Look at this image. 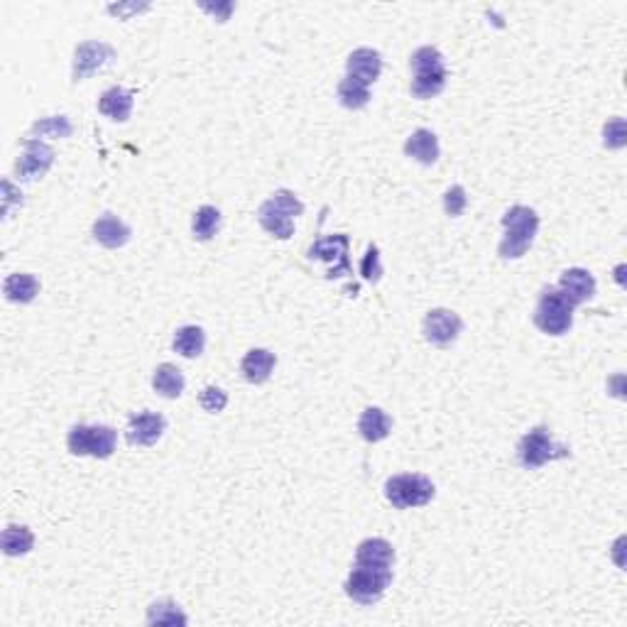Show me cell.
I'll list each match as a JSON object with an SVG mask.
<instances>
[{"instance_id":"32","label":"cell","mask_w":627,"mask_h":627,"mask_svg":"<svg viewBox=\"0 0 627 627\" xmlns=\"http://www.w3.org/2000/svg\"><path fill=\"white\" fill-rule=\"evenodd\" d=\"M468 206V196H465V189L461 184H454L448 192L444 194V211L446 216H461Z\"/></svg>"},{"instance_id":"28","label":"cell","mask_w":627,"mask_h":627,"mask_svg":"<svg viewBox=\"0 0 627 627\" xmlns=\"http://www.w3.org/2000/svg\"><path fill=\"white\" fill-rule=\"evenodd\" d=\"M147 623L150 625H187V615L172 600H160V603H152L147 610Z\"/></svg>"},{"instance_id":"10","label":"cell","mask_w":627,"mask_h":627,"mask_svg":"<svg viewBox=\"0 0 627 627\" xmlns=\"http://www.w3.org/2000/svg\"><path fill=\"white\" fill-rule=\"evenodd\" d=\"M167 422L163 415L157 412H140V415L131 417L128 429H125V439L132 446H152L163 439Z\"/></svg>"},{"instance_id":"9","label":"cell","mask_w":627,"mask_h":627,"mask_svg":"<svg viewBox=\"0 0 627 627\" xmlns=\"http://www.w3.org/2000/svg\"><path fill=\"white\" fill-rule=\"evenodd\" d=\"M115 50L106 42H83L74 52V82H83L99 69H103L108 61H113Z\"/></svg>"},{"instance_id":"8","label":"cell","mask_w":627,"mask_h":627,"mask_svg":"<svg viewBox=\"0 0 627 627\" xmlns=\"http://www.w3.org/2000/svg\"><path fill=\"white\" fill-rule=\"evenodd\" d=\"M464 331V321L461 316L451 309H432L425 319V336L426 341L439 348L451 345Z\"/></svg>"},{"instance_id":"24","label":"cell","mask_w":627,"mask_h":627,"mask_svg":"<svg viewBox=\"0 0 627 627\" xmlns=\"http://www.w3.org/2000/svg\"><path fill=\"white\" fill-rule=\"evenodd\" d=\"M35 546V535L30 527L25 525H8L3 532V552L8 557H22Z\"/></svg>"},{"instance_id":"22","label":"cell","mask_w":627,"mask_h":627,"mask_svg":"<svg viewBox=\"0 0 627 627\" xmlns=\"http://www.w3.org/2000/svg\"><path fill=\"white\" fill-rule=\"evenodd\" d=\"M3 292L8 297V302L30 304L32 299L40 294V282H37V277L30 273H15L5 280Z\"/></svg>"},{"instance_id":"26","label":"cell","mask_w":627,"mask_h":627,"mask_svg":"<svg viewBox=\"0 0 627 627\" xmlns=\"http://www.w3.org/2000/svg\"><path fill=\"white\" fill-rule=\"evenodd\" d=\"M218 226H221V211L216 206H202L194 213L192 231L196 241H211L218 233Z\"/></svg>"},{"instance_id":"7","label":"cell","mask_w":627,"mask_h":627,"mask_svg":"<svg viewBox=\"0 0 627 627\" xmlns=\"http://www.w3.org/2000/svg\"><path fill=\"white\" fill-rule=\"evenodd\" d=\"M567 446L557 444V441L549 436V432H546L544 426L532 429V432L525 434V439L520 441V446H517V458H520V464L525 465V468H529V471H535V468L549 464V461L567 458Z\"/></svg>"},{"instance_id":"11","label":"cell","mask_w":627,"mask_h":627,"mask_svg":"<svg viewBox=\"0 0 627 627\" xmlns=\"http://www.w3.org/2000/svg\"><path fill=\"white\" fill-rule=\"evenodd\" d=\"M54 163V150L47 142L42 140H28L25 142V152L15 164V172L22 179H37L47 172Z\"/></svg>"},{"instance_id":"3","label":"cell","mask_w":627,"mask_h":627,"mask_svg":"<svg viewBox=\"0 0 627 627\" xmlns=\"http://www.w3.org/2000/svg\"><path fill=\"white\" fill-rule=\"evenodd\" d=\"M574 304L568 302L559 287H546L535 312V324L539 331L549 336H564L574 326Z\"/></svg>"},{"instance_id":"30","label":"cell","mask_w":627,"mask_h":627,"mask_svg":"<svg viewBox=\"0 0 627 627\" xmlns=\"http://www.w3.org/2000/svg\"><path fill=\"white\" fill-rule=\"evenodd\" d=\"M71 123L64 118V115H52V118H44V121L35 123L32 128V135H52V138H69L71 135Z\"/></svg>"},{"instance_id":"5","label":"cell","mask_w":627,"mask_h":627,"mask_svg":"<svg viewBox=\"0 0 627 627\" xmlns=\"http://www.w3.org/2000/svg\"><path fill=\"white\" fill-rule=\"evenodd\" d=\"M115 441H118L115 429L106 425H76L71 426L69 436H67V446H69L71 454L93 456V458H111L113 451H115Z\"/></svg>"},{"instance_id":"29","label":"cell","mask_w":627,"mask_h":627,"mask_svg":"<svg viewBox=\"0 0 627 627\" xmlns=\"http://www.w3.org/2000/svg\"><path fill=\"white\" fill-rule=\"evenodd\" d=\"M446 86V74H415L412 79V96L419 101L426 99H434L439 93L444 91Z\"/></svg>"},{"instance_id":"27","label":"cell","mask_w":627,"mask_h":627,"mask_svg":"<svg viewBox=\"0 0 627 627\" xmlns=\"http://www.w3.org/2000/svg\"><path fill=\"white\" fill-rule=\"evenodd\" d=\"M409 67L415 74H446L444 54L436 47H419L409 60Z\"/></svg>"},{"instance_id":"33","label":"cell","mask_w":627,"mask_h":627,"mask_svg":"<svg viewBox=\"0 0 627 627\" xmlns=\"http://www.w3.org/2000/svg\"><path fill=\"white\" fill-rule=\"evenodd\" d=\"M361 274H363V280H368V282H377L380 280V274H383V265H380V250L375 248V245H370L368 250H365L363 255V263H361Z\"/></svg>"},{"instance_id":"14","label":"cell","mask_w":627,"mask_h":627,"mask_svg":"<svg viewBox=\"0 0 627 627\" xmlns=\"http://www.w3.org/2000/svg\"><path fill=\"white\" fill-rule=\"evenodd\" d=\"M559 292L564 294L574 306H578V304L588 302V299L596 294V277L588 273V270L571 267V270H567V273L561 274Z\"/></svg>"},{"instance_id":"6","label":"cell","mask_w":627,"mask_h":627,"mask_svg":"<svg viewBox=\"0 0 627 627\" xmlns=\"http://www.w3.org/2000/svg\"><path fill=\"white\" fill-rule=\"evenodd\" d=\"M385 496L397 510L422 507L426 503H432L434 483L426 476H419V473H402V476H393L385 483Z\"/></svg>"},{"instance_id":"31","label":"cell","mask_w":627,"mask_h":627,"mask_svg":"<svg viewBox=\"0 0 627 627\" xmlns=\"http://www.w3.org/2000/svg\"><path fill=\"white\" fill-rule=\"evenodd\" d=\"M625 121H623V118H613V121L603 128V145L610 147V150H620V147H625Z\"/></svg>"},{"instance_id":"21","label":"cell","mask_w":627,"mask_h":627,"mask_svg":"<svg viewBox=\"0 0 627 627\" xmlns=\"http://www.w3.org/2000/svg\"><path fill=\"white\" fill-rule=\"evenodd\" d=\"M99 111L103 115H108L111 121L125 123L132 113V93L128 89H123V86H113L101 96Z\"/></svg>"},{"instance_id":"12","label":"cell","mask_w":627,"mask_h":627,"mask_svg":"<svg viewBox=\"0 0 627 627\" xmlns=\"http://www.w3.org/2000/svg\"><path fill=\"white\" fill-rule=\"evenodd\" d=\"M309 258H312V260L316 258V260L338 263L336 265L334 277H341V273L351 274V265H348V238L341 235V233L319 238V241L309 248Z\"/></svg>"},{"instance_id":"34","label":"cell","mask_w":627,"mask_h":627,"mask_svg":"<svg viewBox=\"0 0 627 627\" xmlns=\"http://www.w3.org/2000/svg\"><path fill=\"white\" fill-rule=\"evenodd\" d=\"M199 402H202V407L206 409V412H211V415H218V412H223V407L228 405V395L223 393L221 387H203V393L199 395Z\"/></svg>"},{"instance_id":"25","label":"cell","mask_w":627,"mask_h":627,"mask_svg":"<svg viewBox=\"0 0 627 627\" xmlns=\"http://www.w3.org/2000/svg\"><path fill=\"white\" fill-rule=\"evenodd\" d=\"M338 101L344 103L348 111H361L370 101V86H365L353 76H345L344 82L338 83Z\"/></svg>"},{"instance_id":"19","label":"cell","mask_w":627,"mask_h":627,"mask_svg":"<svg viewBox=\"0 0 627 627\" xmlns=\"http://www.w3.org/2000/svg\"><path fill=\"white\" fill-rule=\"evenodd\" d=\"M152 387L157 395L167 397V400H177L182 395L184 387H187V380H184L182 370L172 363H163L155 368V375H152Z\"/></svg>"},{"instance_id":"13","label":"cell","mask_w":627,"mask_h":627,"mask_svg":"<svg viewBox=\"0 0 627 627\" xmlns=\"http://www.w3.org/2000/svg\"><path fill=\"white\" fill-rule=\"evenodd\" d=\"M348 76H353L358 82H363L365 86H370L380 79L383 71V57L380 52L370 50V47H361V50L351 52V57L345 61Z\"/></svg>"},{"instance_id":"2","label":"cell","mask_w":627,"mask_h":627,"mask_svg":"<svg viewBox=\"0 0 627 627\" xmlns=\"http://www.w3.org/2000/svg\"><path fill=\"white\" fill-rule=\"evenodd\" d=\"M302 213L304 203L290 189H280V192L273 194V199H267L260 206L258 221L270 235L287 241V238H292L294 233V218L302 216Z\"/></svg>"},{"instance_id":"16","label":"cell","mask_w":627,"mask_h":627,"mask_svg":"<svg viewBox=\"0 0 627 627\" xmlns=\"http://www.w3.org/2000/svg\"><path fill=\"white\" fill-rule=\"evenodd\" d=\"M93 238L103 245V248H123L131 241V226L113 216V213H103L99 221L93 223Z\"/></svg>"},{"instance_id":"17","label":"cell","mask_w":627,"mask_h":627,"mask_svg":"<svg viewBox=\"0 0 627 627\" xmlns=\"http://www.w3.org/2000/svg\"><path fill=\"white\" fill-rule=\"evenodd\" d=\"M274 365H277L274 353L265 351V348H253V351L245 353L243 363H241V373L250 385H263L270 380Z\"/></svg>"},{"instance_id":"23","label":"cell","mask_w":627,"mask_h":627,"mask_svg":"<svg viewBox=\"0 0 627 627\" xmlns=\"http://www.w3.org/2000/svg\"><path fill=\"white\" fill-rule=\"evenodd\" d=\"M206 348V334L202 326H182L174 334V351L184 358H199Z\"/></svg>"},{"instance_id":"1","label":"cell","mask_w":627,"mask_h":627,"mask_svg":"<svg viewBox=\"0 0 627 627\" xmlns=\"http://www.w3.org/2000/svg\"><path fill=\"white\" fill-rule=\"evenodd\" d=\"M503 228H505V238L500 243V258L517 260L535 243V235L539 231V216L529 206H512L503 216Z\"/></svg>"},{"instance_id":"18","label":"cell","mask_w":627,"mask_h":627,"mask_svg":"<svg viewBox=\"0 0 627 627\" xmlns=\"http://www.w3.org/2000/svg\"><path fill=\"white\" fill-rule=\"evenodd\" d=\"M439 152H441L439 150V138L432 131H426V128L415 131L405 142L407 157H412V160H417L419 164H426V167L436 164Z\"/></svg>"},{"instance_id":"20","label":"cell","mask_w":627,"mask_h":627,"mask_svg":"<svg viewBox=\"0 0 627 627\" xmlns=\"http://www.w3.org/2000/svg\"><path fill=\"white\" fill-rule=\"evenodd\" d=\"M358 432H361L365 441L377 444V441H383V439L390 436L393 422H390V417L385 415L380 407H368L363 415H361V419H358Z\"/></svg>"},{"instance_id":"4","label":"cell","mask_w":627,"mask_h":627,"mask_svg":"<svg viewBox=\"0 0 627 627\" xmlns=\"http://www.w3.org/2000/svg\"><path fill=\"white\" fill-rule=\"evenodd\" d=\"M393 583V568L361 567L355 564L351 576L345 581V593L361 606H373L385 596L387 586Z\"/></svg>"},{"instance_id":"15","label":"cell","mask_w":627,"mask_h":627,"mask_svg":"<svg viewBox=\"0 0 627 627\" xmlns=\"http://www.w3.org/2000/svg\"><path fill=\"white\" fill-rule=\"evenodd\" d=\"M355 564H361V567L393 568V564H395V549H393V544L387 539H380V536L365 539V542L358 544Z\"/></svg>"}]
</instances>
